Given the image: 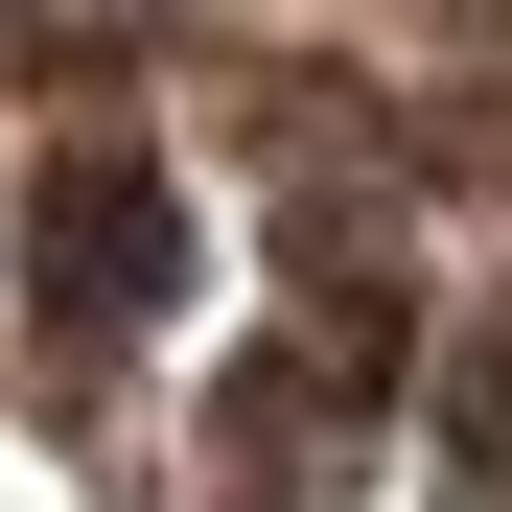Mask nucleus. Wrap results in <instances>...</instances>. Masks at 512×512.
I'll return each mask as SVG.
<instances>
[{"mask_svg": "<svg viewBox=\"0 0 512 512\" xmlns=\"http://www.w3.org/2000/svg\"><path fill=\"white\" fill-rule=\"evenodd\" d=\"M24 280H47V326H163V280H187V210H163L117 140H70V163H47V210H24Z\"/></svg>", "mask_w": 512, "mask_h": 512, "instance_id": "f257e3e1", "label": "nucleus"}]
</instances>
